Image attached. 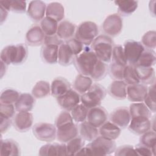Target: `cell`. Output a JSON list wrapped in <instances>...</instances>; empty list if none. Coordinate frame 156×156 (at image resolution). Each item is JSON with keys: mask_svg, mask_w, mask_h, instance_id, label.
Masks as SVG:
<instances>
[{"mask_svg": "<svg viewBox=\"0 0 156 156\" xmlns=\"http://www.w3.org/2000/svg\"><path fill=\"white\" fill-rule=\"evenodd\" d=\"M115 149L116 143L115 140H108L99 135L85 147H83L76 155H108L113 153Z\"/></svg>", "mask_w": 156, "mask_h": 156, "instance_id": "6da1fadb", "label": "cell"}, {"mask_svg": "<svg viewBox=\"0 0 156 156\" xmlns=\"http://www.w3.org/2000/svg\"><path fill=\"white\" fill-rule=\"evenodd\" d=\"M28 55V49L26 44L20 43L12 44L2 49L0 54L1 62L7 65H18L23 63Z\"/></svg>", "mask_w": 156, "mask_h": 156, "instance_id": "7a4b0ae2", "label": "cell"}, {"mask_svg": "<svg viewBox=\"0 0 156 156\" xmlns=\"http://www.w3.org/2000/svg\"><path fill=\"white\" fill-rule=\"evenodd\" d=\"M98 60L93 50L85 46L82 52L75 57L74 63L80 74L90 77Z\"/></svg>", "mask_w": 156, "mask_h": 156, "instance_id": "3957f363", "label": "cell"}, {"mask_svg": "<svg viewBox=\"0 0 156 156\" xmlns=\"http://www.w3.org/2000/svg\"><path fill=\"white\" fill-rule=\"evenodd\" d=\"M114 42L111 37L105 35H98L91 44V49L98 58L105 63L111 62Z\"/></svg>", "mask_w": 156, "mask_h": 156, "instance_id": "277c9868", "label": "cell"}, {"mask_svg": "<svg viewBox=\"0 0 156 156\" xmlns=\"http://www.w3.org/2000/svg\"><path fill=\"white\" fill-rule=\"evenodd\" d=\"M107 94L105 88L98 83H93L90 89L81 94L80 102L88 109L100 106Z\"/></svg>", "mask_w": 156, "mask_h": 156, "instance_id": "5b68a950", "label": "cell"}, {"mask_svg": "<svg viewBox=\"0 0 156 156\" xmlns=\"http://www.w3.org/2000/svg\"><path fill=\"white\" fill-rule=\"evenodd\" d=\"M99 28L92 21H84L77 27L74 38L84 46H88L98 36Z\"/></svg>", "mask_w": 156, "mask_h": 156, "instance_id": "8992f818", "label": "cell"}, {"mask_svg": "<svg viewBox=\"0 0 156 156\" xmlns=\"http://www.w3.org/2000/svg\"><path fill=\"white\" fill-rule=\"evenodd\" d=\"M32 132L34 136L42 141L51 142L57 136V128L55 125L51 123H37L32 127Z\"/></svg>", "mask_w": 156, "mask_h": 156, "instance_id": "52a82bcc", "label": "cell"}, {"mask_svg": "<svg viewBox=\"0 0 156 156\" xmlns=\"http://www.w3.org/2000/svg\"><path fill=\"white\" fill-rule=\"evenodd\" d=\"M123 21L118 13H113L106 17L102 24V30L108 37H116L122 31Z\"/></svg>", "mask_w": 156, "mask_h": 156, "instance_id": "ba28073f", "label": "cell"}, {"mask_svg": "<svg viewBox=\"0 0 156 156\" xmlns=\"http://www.w3.org/2000/svg\"><path fill=\"white\" fill-rule=\"evenodd\" d=\"M123 49L127 64L135 66L145 48L141 42L129 40L124 43Z\"/></svg>", "mask_w": 156, "mask_h": 156, "instance_id": "9c48e42d", "label": "cell"}, {"mask_svg": "<svg viewBox=\"0 0 156 156\" xmlns=\"http://www.w3.org/2000/svg\"><path fill=\"white\" fill-rule=\"evenodd\" d=\"M56 128V138L60 143H66L79 135L78 126L73 121L61 125Z\"/></svg>", "mask_w": 156, "mask_h": 156, "instance_id": "30bf717a", "label": "cell"}, {"mask_svg": "<svg viewBox=\"0 0 156 156\" xmlns=\"http://www.w3.org/2000/svg\"><path fill=\"white\" fill-rule=\"evenodd\" d=\"M110 120L121 129L126 128L131 120L129 108L126 107L115 108L110 115Z\"/></svg>", "mask_w": 156, "mask_h": 156, "instance_id": "8fae6325", "label": "cell"}, {"mask_svg": "<svg viewBox=\"0 0 156 156\" xmlns=\"http://www.w3.org/2000/svg\"><path fill=\"white\" fill-rule=\"evenodd\" d=\"M58 105L64 110L71 111L80 104V96L74 89L69 90L62 96L56 98Z\"/></svg>", "mask_w": 156, "mask_h": 156, "instance_id": "7c38bea8", "label": "cell"}, {"mask_svg": "<svg viewBox=\"0 0 156 156\" xmlns=\"http://www.w3.org/2000/svg\"><path fill=\"white\" fill-rule=\"evenodd\" d=\"M107 111L101 106L88 109L87 121L94 127L99 129L108 119Z\"/></svg>", "mask_w": 156, "mask_h": 156, "instance_id": "4fadbf2b", "label": "cell"}, {"mask_svg": "<svg viewBox=\"0 0 156 156\" xmlns=\"http://www.w3.org/2000/svg\"><path fill=\"white\" fill-rule=\"evenodd\" d=\"M33 115L30 112H18L14 116L13 124L15 129L20 132H26L32 127Z\"/></svg>", "mask_w": 156, "mask_h": 156, "instance_id": "5bb4252c", "label": "cell"}, {"mask_svg": "<svg viewBox=\"0 0 156 156\" xmlns=\"http://www.w3.org/2000/svg\"><path fill=\"white\" fill-rule=\"evenodd\" d=\"M47 5L42 1H32L29 2L27 14L33 21H41L46 15Z\"/></svg>", "mask_w": 156, "mask_h": 156, "instance_id": "9a60e30c", "label": "cell"}, {"mask_svg": "<svg viewBox=\"0 0 156 156\" xmlns=\"http://www.w3.org/2000/svg\"><path fill=\"white\" fill-rule=\"evenodd\" d=\"M147 91V86L141 83L127 85V98L132 102H142L144 101Z\"/></svg>", "mask_w": 156, "mask_h": 156, "instance_id": "2e32d148", "label": "cell"}, {"mask_svg": "<svg viewBox=\"0 0 156 156\" xmlns=\"http://www.w3.org/2000/svg\"><path fill=\"white\" fill-rule=\"evenodd\" d=\"M128 129L133 133L141 135L151 130V122L149 118L146 117H137L131 118L128 126Z\"/></svg>", "mask_w": 156, "mask_h": 156, "instance_id": "e0dca14e", "label": "cell"}, {"mask_svg": "<svg viewBox=\"0 0 156 156\" xmlns=\"http://www.w3.org/2000/svg\"><path fill=\"white\" fill-rule=\"evenodd\" d=\"M38 155L41 156H65L67 155L66 143H48L42 146L39 149Z\"/></svg>", "mask_w": 156, "mask_h": 156, "instance_id": "ac0fdd59", "label": "cell"}, {"mask_svg": "<svg viewBox=\"0 0 156 156\" xmlns=\"http://www.w3.org/2000/svg\"><path fill=\"white\" fill-rule=\"evenodd\" d=\"M45 35L40 25L32 26L26 34V43L32 46H37L44 43Z\"/></svg>", "mask_w": 156, "mask_h": 156, "instance_id": "d6986e66", "label": "cell"}, {"mask_svg": "<svg viewBox=\"0 0 156 156\" xmlns=\"http://www.w3.org/2000/svg\"><path fill=\"white\" fill-rule=\"evenodd\" d=\"M71 89L69 82L62 77L55 78L51 84V94L55 98L63 96Z\"/></svg>", "mask_w": 156, "mask_h": 156, "instance_id": "ffe728a7", "label": "cell"}, {"mask_svg": "<svg viewBox=\"0 0 156 156\" xmlns=\"http://www.w3.org/2000/svg\"><path fill=\"white\" fill-rule=\"evenodd\" d=\"M77 27L68 20H62L58 24L56 35L63 41H68L74 37Z\"/></svg>", "mask_w": 156, "mask_h": 156, "instance_id": "44dd1931", "label": "cell"}, {"mask_svg": "<svg viewBox=\"0 0 156 156\" xmlns=\"http://www.w3.org/2000/svg\"><path fill=\"white\" fill-rule=\"evenodd\" d=\"M75 56L66 41H63L58 46V63L62 66H69L74 60Z\"/></svg>", "mask_w": 156, "mask_h": 156, "instance_id": "7402d4cb", "label": "cell"}, {"mask_svg": "<svg viewBox=\"0 0 156 156\" xmlns=\"http://www.w3.org/2000/svg\"><path fill=\"white\" fill-rule=\"evenodd\" d=\"M100 136L110 140H116L120 135L121 129L111 121H107L99 129Z\"/></svg>", "mask_w": 156, "mask_h": 156, "instance_id": "603a6c76", "label": "cell"}, {"mask_svg": "<svg viewBox=\"0 0 156 156\" xmlns=\"http://www.w3.org/2000/svg\"><path fill=\"white\" fill-rule=\"evenodd\" d=\"M127 87L124 80H114L109 85L108 93L113 98L122 100L127 98Z\"/></svg>", "mask_w": 156, "mask_h": 156, "instance_id": "cb8c5ba5", "label": "cell"}, {"mask_svg": "<svg viewBox=\"0 0 156 156\" xmlns=\"http://www.w3.org/2000/svg\"><path fill=\"white\" fill-rule=\"evenodd\" d=\"M35 102V99L32 94L27 93H22L15 104L16 111L18 112H29L34 108Z\"/></svg>", "mask_w": 156, "mask_h": 156, "instance_id": "d4e9b609", "label": "cell"}, {"mask_svg": "<svg viewBox=\"0 0 156 156\" xmlns=\"http://www.w3.org/2000/svg\"><path fill=\"white\" fill-rule=\"evenodd\" d=\"M77 126L79 134L85 141H92L99 135L98 129L90 124L87 121L80 122Z\"/></svg>", "mask_w": 156, "mask_h": 156, "instance_id": "484cf974", "label": "cell"}, {"mask_svg": "<svg viewBox=\"0 0 156 156\" xmlns=\"http://www.w3.org/2000/svg\"><path fill=\"white\" fill-rule=\"evenodd\" d=\"M135 68L140 82L145 85L155 83V73L152 67H141L135 66Z\"/></svg>", "mask_w": 156, "mask_h": 156, "instance_id": "4316f807", "label": "cell"}, {"mask_svg": "<svg viewBox=\"0 0 156 156\" xmlns=\"http://www.w3.org/2000/svg\"><path fill=\"white\" fill-rule=\"evenodd\" d=\"M21 154L19 144L12 139L1 140L0 155L15 156Z\"/></svg>", "mask_w": 156, "mask_h": 156, "instance_id": "83f0119b", "label": "cell"}, {"mask_svg": "<svg viewBox=\"0 0 156 156\" xmlns=\"http://www.w3.org/2000/svg\"><path fill=\"white\" fill-rule=\"evenodd\" d=\"M58 46L44 44L41 51V57L46 63L52 65L58 62Z\"/></svg>", "mask_w": 156, "mask_h": 156, "instance_id": "f1b7e54d", "label": "cell"}, {"mask_svg": "<svg viewBox=\"0 0 156 156\" xmlns=\"http://www.w3.org/2000/svg\"><path fill=\"white\" fill-rule=\"evenodd\" d=\"M46 16L52 18L60 23L65 17L64 7L62 4L57 2L49 3L46 7Z\"/></svg>", "mask_w": 156, "mask_h": 156, "instance_id": "f546056e", "label": "cell"}, {"mask_svg": "<svg viewBox=\"0 0 156 156\" xmlns=\"http://www.w3.org/2000/svg\"><path fill=\"white\" fill-rule=\"evenodd\" d=\"M129 110L131 118L146 117L150 119L152 116V112L143 102L132 103L129 106Z\"/></svg>", "mask_w": 156, "mask_h": 156, "instance_id": "4dcf8cb0", "label": "cell"}, {"mask_svg": "<svg viewBox=\"0 0 156 156\" xmlns=\"http://www.w3.org/2000/svg\"><path fill=\"white\" fill-rule=\"evenodd\" d=\"M92 85L93 80L90 77L79 74L73 82V88L79 94H82L87 91Z\"/></svg>", "mask_w": 156, "mask_h": 156, "instance_id": "1f68e13d", "label": "cell"}, {"mask_svg": "<svg viewBox=\"0 0 156 156\" xmlns=\"http://www.w3.org/2000/svg\"><path fill=\"white\" fill-rule=\"evenodd\" d=\"M115 4L118 6L119 15L127 16L132 14L136 10L138 2L136 1L121 0L115 1Z\"/></svg>", "mask_w": 156, "mask_h": 156, "instance_id": "d6a6232c", "label": "cell"}, {"mask_svg": "<svg viewBox=\"0 0 156 156\" xmlns=\"http://www.w3.org/2000/svg\"><path fill=\"white\" fill-rule=\"evenodd\" d=\"M0 6L8 12L12 11L16 13H24L26 10V2L20 0H5L0 1Z\"/></svg>", "mask_w": 156, "mask_h": 156, "instance_id": "836d02e7", "label": "cell"}, {"mask_svg": "<svg viewBox=\"0 0 156 156\" xmlns=\"http://www.w3.org/2000/svg\"><path fill=\"white\" fill-rule=\"evenodd\" d=\"M155 62L156 56L154 51L144 49L135 66L146 68L152 67L155 65Z\"/></svg>", "mask_w": 156, "mask_h": 156, "instance_id": "e575fe53", "label": "cell"}, {"mask_svg": "<svg viewBox=\"0 0 156 156\" xmlns=\"http://www.w3.org/2000/svg\"><path fill=\"white\" fill-rule=\"evenodd\" d=\"M51 94V85L48 82L40 80L37 82L32 90V94L36 99L46 98Z\"/></svg>", "mask_w": 156, "mask_h": 156, "instance_id": "d590c367", "label": "cell"}, {"mask_svg": "<svg viewBox=\"0 0 156 156\" xmlns=\"http://www.w3.org/2000/svg\"><path fill=\"white\" fill-rule=\"evenodd\" d=\"M58 22L55 20L45 16L41 21L40 26L45 36H51L57 34Z\"/></svg>", "mask_w": 156, "mask_h": 156, "instance_id": "8d00e7d4", "label": "cell"}, {"mask_svg": "<svg viewBox=\"0 0 156 156\" xmlns=\"http://www.w3.org/2000/svg\"><path fill=\"white\" fill-rule=\"evenodd\" d=\"M140 143L151 149L153 155H155L156 133L155 131L150 130L142 134L140 138Z\"/></svg>", "mask_w": 156, "mask_h": 156, "instance_id": "74e56055", "label": "cell"}, {"mask_svg": "<svg viewBox=\"0 0 156 156\" xmlns=\"http://www.w3.org/2000/svg\"><path fill=\"white\" fill-rule=\"evenodd\" d=\"M20 93L12 88L4 90L0 96V102L2 104H14L18 99Z\"/></svg>", "mask_w": 156, "mask_h": 156, "instance_id": "f35d334b", "label": "cell"}, {"mask_svg": "<svg viewBox=\"0 0 156 156\" xmlns=\"http://www.w3.org/2000/svg\"><path fill=\"white\" fill-rule=\"evenodd\" d=\"M67 155H76L85 145V140L80 136H77L66 143Z\"/></svg>", "mask_w": 156, "mask_h": 156, "instance_id": "ab89813d", "label": "cell"}, {"mask_svg": "<svg viewBox=\"0 0 156 156\" xmlns=\"http://www.w3.org/2000/svg\"><path fill=\"white\" fill-rule=\"evenodd\" d=\"M108 71V66L107 64L99 59L91 75L90 76V77L93 80H101L106 76Z\"/></svg>", "mask_w": 156, "mask_h": 156, "instance_id": "60d3db41", "label": "cell"}, {"mask_svg": "<svg viewBox=\"0 0 156 156\" xmlns=\"http://www.w3.org/2000/svg\"><path fill=\"white\" fill-rule=\"evenodd\" d=\"M70 112L73 121L77 123H80L86 121L88 109L81 103L76 105Z\"/></svg>", "mask_w": 156, "mask_h": 156, "instance_id": "b9f144b4", "label": "cell"}, {"mask_svg": "<svg viewBox=\"0 0 156 156\" xmlns=\"http://www.w3.org/2000/svg\"><path fill=\"white\" fill-rule=\"evenodd\" d=\"M111 62L123 66H126L127 65L122 46L120 44L114 46L112 51Z\"/></svg>", "mask_w": 156, "mask_h": 156, "instance_id": "7bdbcfd3", "label": "cell"}, {"mask_svg": "<svg viewBox=\"0 0 156 156\" xmlns=\"http://www.w3.org/2000/svg\"><path fill=\"white\" fill-rule=\"evenodd\" d=\"M143 102L152 113H155V83L150 85V87L147 88V91Z\"/></svg>", "mask_w": 156, "mask_h": 156, "instance_id": "ee69618b", "label": "cell"}, {"mask_svg": "<svg viewBox=\"0 0 156 156\" xmlns=\"http://www.w3.org/2000/svg\"><path fill=\"white\" fill-rule=\"evenodd\" d=\"M123 80L126 83L127 85H133L140 83L135 68V66L129 64L126 66Z\"/></svg>", "mask_w": 156, "mask_h": 156, "instance_id": "f6af8a7d", "label": "cell"}, {"mask_svg": "<svg viewBox=\"0 0 156 156\" xmlns=\"http://www.w3.org/2000/svg\"><path fill=\"white\" fill-rule=\"evenodd\" d=\"M141 43L146 49L154 50L156 48V32L149 30L146 32L141 38Z\"/></svg>", "mask_w": 156, "mask_h": 156, "instance_id": "bcb514c9", "label": "cell"}, {"mask_svg": "<svg viewBox=\"0 0 156 156\" xmlns=\"http://www.w3.org/2000/svg\"><path fill=\"white\" fill-rule=\"evenodd\" d=\"M126 66L111 62L108 71L110 77L115 80H123Z\"/></svg>", "mask_w": 156, "mask_h": 156, "instance_id": "7dc6e473", "label": "cell"}, {"mask_svg": "<svg viewBox=\"0 0 156 156\" xmlns=\"http://www.w3.org/2000/svg\"><path fill=\"white\" fill-rule=\"evenodd\" d=\"M15 111L14 104H0V116L12 119L16 115Z\"/></svg>", "mask_w": 156, "mask_h": 156, "instance_id": "c3c4849f", "label": "cell"}, {"mask_svg": "<svg viewBox=\"0 0 156 156\" xmlns=\"http://www.w3.org/2000/svg\"><path fill=\"white\" fill-rule=\"evenodd\" d=\"M115 155L127 156V155H138L135 147L131 145H123L118 147L115 151Z\"/></svg>", "mask_w": 156, "mask_h": 156, "instance_id": "681fc988", "label": "cell"}, {"mask_svg": "<svg viewBox=\"0 0 156 156\" xmlns=\"http://www.w3.org/2000/svg\"><path fill=\"white\" fill-rule=\"evenodd\" d=\"M73 119L72 118V116L68 111L63 110L57 116L55 121V127L60 126L61 125L73 122Z\"/></svg>", "mask_w": 156, "mask_h": 156, "instance_id": "f907efd6", "label": "cell"}, {"mask_svg": "<svg viewBox=\"0 0 156 156\" xmlns=\"http://www.w3.org/2000/svg\"><path fill=\"white\" fill-rule=\"evenodd\" d=\"M65 41H66V43L69 46L75 57L81 53L85 48V46L82 43L76 40L74 37Z\"/></svg>", "mask_w": 156, "mask_h": 156, "instance_id": "816d5d0a", "label": "cell"}, {"mask_svg": "<svg viewBox=\"0 0 156 156\" xmlns=\"http://www.w3.org/2000/svg\"><path fill=\"white\" fill-rule=\"evenodd\" d=\"M134 147L138 155H143V156L153 155V153L151 149L143 144L139 143L137 145H136V146Z\"/></svg>", "mask_w": 156, "mask_h": 156, "instance_id": "f5cc1de1", "label": "cell"}, {"mask_svg": "<svg viewBox=\"0 0 156 156\" xmlns=\"http://www.w3.org/2000/svg\"><path fill=\"white\" fill-rule=\"evenodd\" d=\"M63 42V41L55 34L51 36H45L43 44L46 45H56L59 46Z\"/></svg>", "mask_w": 156, "mask_h": 156, "instance_id": "db71d44e", "label": "cell"}, {"mask_svg": "<svg viewBox=\"0 0 156 156\" xmlns=\"http://www.w3.org/2000/svg\"><path fill=\"white\" fill-rule=\"evenodd\" d=\"M1 117V133L2 134L5 132L10 127L12 124V119H7L4 117Z\"/></svg>", "mask_w": 156, "mask_h": 156, "instance_id": "11a10c76", "label": "cell"}, {"mask_svg": "<svg viewBox=\"0 0 156 156\" xmlns=\"http://www.w3.org/2000/svg\"><path fill=\"white\" fill-rule=\"evenodd\" d=\"M0 7H1V23L2 24L3 21L6 20L9 12L1 6H0Z\"/></svg>", "mask_w": 156, "mask_h": 156, "instance_id": "9f6ffc18", "label": "cell"}]
</instances>
